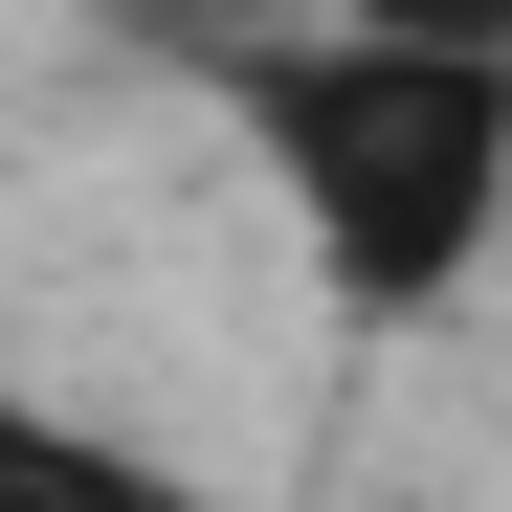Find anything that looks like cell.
<instances>
[{
  "mask_svg": "<svg viewBox=\"0 0 512 512\" xmlns=\"http://www.w3.org/2000/svg\"><path fill=\"white\" fill-rule=\"evenodd\" d=\"M0 512H179V468H134L112 423H67L45 379H0Z\"/></svg>",
  "mask_w": 512,
  "mask_h": 512,
  "instance_id": "obj_2",
  "label": "cell"
},
{
  "mask_svg": "<svg viewBox=\"0 0 512 512\" xmlns=\"http://www.w3.org/2000/svg\"><path fill=\"white\" fill-rule=\"evenodd\" d=\"M223 134H245V179L290 201L312 290L357 334L468 312L490 245H512V45H423V23H357V0H334L312 45L223 67Z\"/></svg>",
  "mask_w": 512,
  "mask_h": 512,
  "instance_id": "obj_1",
  "label": "cell"
},
{
  "mask_svg": "<svg viewBox=\"0 0 512 512\" xmlns=\"http://www.w3.org/2000/svg\"><path fill=\"white\" fill-rule=\"evenodd\" d=\"M357 23H423V45H512V0H357Z\"/></svg>",
  "mask_w": 512,
  "mask_h": 512,
  "instance_id": "obj_3",
  "label": "cell"
}]
</instances>
